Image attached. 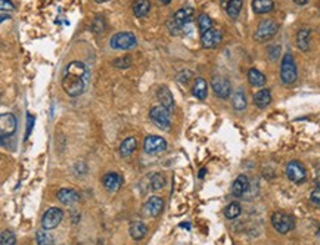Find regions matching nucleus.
<instances>
[{
    "instance_id": "ddd939ff",
    "label": "nucleus",
    "mask_w": 320,
    "mask_h": 245,
    "mask_svg": "<svg viewBox=\"0 0 320 245\" xmlns=\"http://www.w3.org/2000/svg\"><path fill=\"white\" fill-rule=\"evenodd\" d=\"M163 208H164V201L161 198H158V197H151L145 203V206L142 208V213L146 217H158L161 214Z\"/></svg>"
},
{
    "instance_id": "9b49d317",
    "label": "nucleus",
    "mask_w": 320,
    "mask_h": 245,
    "mask_svg": "<svg viewBox=\"0 0 320 245\" xmlns=\"http://www.w3.org/2000/svg\"><path fill=\"white\" fill-rule=\"evenodd\" d=\"M211 87L214 90V93L217 94L222 99H227L232 92V84L227 80L226 77L223 76H214L211 80Z\"/></svg>"
},
{
    "instance_id": "a878e982",
    "label": "nucleus",
    "mask_w": 320,
    "mask_h": 245,
    "mask_svg": "<svg viewBox=\"0 0 320 245\" xmlns=\"http://www.w3.org/2000/svg\"><path fill=\"white\" fill-rule=\"evenodd\" d=\"M136 146H137V140L134 137H127L126 140H123V143L120 146L121 157H130L133 152L136 151Z\"/></svg>"
},
{
    "instance_id": "72a5a7b5",
    "label": "nucleus",
    "mask_w": 320,
    "mask_h": 245,
    "mask_svg": "<svg viewBox=\"0 0 320 245\" xmlns=\"http://www.w3.org/2000/svg\"><path fill=\"white\" fill-rule=\"evenodd\" d=\"M17 238L11 230H3L0 235V245H15Z\"/></svg>"
},
{
    "instance_id": "c756f323",
    "label": "nucleus",
    "mask_w": 320,
    "mask_h": 245,
    "mask_svg": "<svg viewBox=\"0 0 320 245\" xmlns=\"http://www.w3.org/2000/svg\"><path fill=\"white\" fill-rule=\"evenodd\" d=\"M212 25H214V22H212V19L209 18L207 14H201V15L198 17V27H199L201 36H202L204 33H207L208 30H211Z\"/></svg>"
},
{
    "instance_id": "b1692460",
    "label": "nucleus",
    "mask_w": 320,
    "mask_h": 245,
    "mask_svg": "<svg viewBox=\"0 0 320 245\" xmlns=\"http://www.w3.org/2000/svg\"><path fill=\"white\" fill-rule=\"evenodd\" d=\"M297 46L302 52H307L310 49V28H301L297 33Z\"/></svg>"
},
{
    "instance_id": "bb28decb",
    "label": "nucleus",
    "mask_w": 320,
    "mask_h": 245,
    "mask_svg": "<svg viewBox=\"0 0 320 245\" xmlns=\"http://www.w3.org/2000/svg\"><path fill=\"white\" fill-rule=\"evenodd\" d=\"M232 104H233V108L236 111H244L245 108H246V96H245L242 89H239V90L235 92L233 97H232Z\"/></svg>"
},
{
    "instance_id": "473e14b6",
    "label": "nucleus",
    "mask_w": 320,
    "mask_h": 245,
    "mask_svg": "<svg viewBox=\"0 0 320 245\" xmlns=\"http://www.w3.org/2000/svg\"><path fill=\"white\" fill-rule=\"evenodd\" d=\"M105 28H106L105 18H103V17H100V15H97V17L93 19V22H92V31L96 33V34H99V33H103V31H105Z\"/></svg>"
},
{
    "instance_id": "0eeeda50",
    "label": "nucleus",
    "mask_w": 320,
    "mask_h": 245,
    "mask_svg": "<svg viewBox=\"0 0 320 245\" xmlns=\"http://www.w3.org/2000/svg\"><path fill=\"white\" fill-rule=\"evenodd\" d=\"M18 121L17 117L12 113H3L0 117V133H2V142H5L6 137H11L17 132Z\"/></svg>"
},
{
    "instance_id": "c85d7f7f",
    "label": "nucleus",
    "mask_w": 320,
    "mask_h": 245,
    "mask_svg": "<svg viewBox=\"0 0 320 245\" xmlns=\"http://www.w3.org/2000/svg\"><path fill=\"white\" fill-rule=\"evenodd\" d=\"M36 241H37L38 245H54L55 244V239L54 236L49 233L47 229H40L36 233Z\"/></svg>"
},
{
    "instance_id": "2eb2a0df",
    "label": "nucleus",
    "mask_w": 320,
    "mask_h": 245,
    "mask_svg": "<svg viewBox=\"0 0 320 245\" xmlns=\"http://www.w3.org/2000/svg\"><path fill=\"white\" fill-rule=\"evenodd\" d=\"M102 183H103V186L105 189L108 190V192H117L118 189L121 188V185H123V177L118 174V173H106L103 177H102Z\"/></svg>"
},
{
    "instance_id": "aec40b11",
    "label": "nucleus",
    "mask_w": 320,
    "mask_h": 245,
    "mask_svg": "<svg viewBox=\"0 0 320 245\" xmlns=\"http://www.w3.org/2000/svg\"><path fill=\"white\" fill-rule=\"evenodd\" d=\"M252 9L255 14H269L275 9V2L273 0H252Z\"/></svg>"
},
{
    "instance_id": "4c0bfd02",
    "label": "nucleus",
    "mask_w": 320,
    "mask_h": 245,
    "mask_svg": "<svg viewBox=\"0 0 320 245\" xmlns=\"http://www.w3.org/2000/svg\"><path fill=\"white\" fill-rule=\"evenodd\" d=\"M310 201H311L314 206H320V188L319 186L311 190V193H310Z\"/></svg>"
},
{
    "instance_id": "dca6fc26",
    "label": "nucleus",
    "mask_w": 320,
    "mask_h": 245,
    "mask_svg": "<svg viewBox=\"0 0 320 245\" xmlns=\"http://www.w3.org/2000/svg\"><path fill=\"white\" fill-rule=\"evenodd\" d=\"M156 96H158V101L161 102V105L169 110L170 113H173L174 110V97H173V93L170 92V89L167 86H159L158 90H156Z\"/></svg>"
},
{
    "instance_id": "7c9ffc66",
    "label": "nucleus",
    "mask_w": 320,
    "mask_h": 245,
    "mask_svg": "<svg viewBox=\"0 0 320 245\" xmlns=\"http://www.w3.org/2000/svg\"><path fill=\"white\" fill-rule=\"evenodd\" d=\"M241 211H242V208H241V206H239L238 203H230V204L225 208V216H226L229 220H233V219L239 217Z\"/></svg>"
},
{
    "instance_id": "cd10ccee",
    "label": "nucleus",
    "mask_w": 320,
    "mask_h": 245,
    "mask_svg": "<svg viewBox=\"0 0 320 245\" xmlns=\"http://www.w3.org/2000/svg\"><path fill=\"white\" fill-rule=\"evenodd\" d=\"M242 5H244V2H242V0H230V3L227 5V8H226L227 15L233 19L238 18V17H239V14H241Z\"/></svg>"
},
{
    "instance_id": "412c9836",
    "label": "nucleus",
    "mask_w": 320,
    "mask_h": 245,
    "mask_svg": "<svg viewBox=\"0 0 320 245\" xmlns=\"http://www.w3.org/2000/svg\"><path fill=\"white\" fill-rule=\"evenodd\" d=\"M207 81L204 80V78H196L195 80V83H193V87H192V93L193 96L196 97V99H199V101H204L205 97H207Z\"/></svg>"
},
{
    "instance_id": "7ed1b4c3",
    "label": "nucleus",
    "mask_w": 320,
    "mask_h": 245,
    "mask_svg": "<svg viewBox=\"0 0 320 245\" xmlns=\"http://www.w3.org/2000/svg\"><path fill=\"white\" fill-rule=\"evenodd\" d=\"M281 78L285 84H292L297 80V65L295 59L288 52L282 58V65H281Z\"/></svg>"
},
{
    "instance_id": "a211bd4d",
    "label": "nucleus",
    "mask_w": 320,
    "mask_h": 245,
    "mask_svg": "<svg viewBox=\"0 0 320 245\" xmlns=\"http://www.w3.org/2000/svg\"><path fill=\"white\" fill-rule=\"evenodd\" d=\"M57 197L62 204H67V206H73L80 201L78 193L73 189H61V190H58Z\"/></svg>"
},
{
    "instance_id": "c9c22d12",
    "label": "nucleus",
    "mask_w": 320,
    "mask_h": 245,
    "mask_svg": "<svg viewBox=\"0 0 320 245\" xmlns=\"http://www.w3.org/2000/svg\"><path fill=\"white\" fill-rule=\"evenodd\" d=\"M0 9H2V14H6V15H11L15 9L12 0H0Z\"/></svg>"
},
{
    "instance_id": "49530a36",
    "label": "nucleus",
    "mask_w": 320,
    "mask_h": 245,
    "mask_svg": "<svg viewBox=\"0 0 320 245\" xmlns=\"http://www.w3.org/2000/svg\"><path fill=\"white\" fill-rule=\"evenodd\" d=\"M94 2H97V3H103V2H106V0H94Z\"/></svg>"
},
{
    "instance_id": "20e7f679",
    "label": "nucleus",
    "mask_w": 320,
    "mask_h": 245,
    "mask_svg": "<svg viewBox=\"0 0 320 245\" xmlns=\"http://www.w3.org/2000/svg\"><path fill=\"white\" fill-rule=\"evenodd\" d=\"M279 30V24L273 19H264L258 24L255 33H254V38L257 41H265L269 38H272Z\"/></svg>"
},
{
    "instance_id": "39448f33",
    "label": "nucleus",
    "mask_w": 320,
    "mask_h": 245,
    "mask_svg": "<svg viewBox=\"0 0 320 245\" xmlns=\"http://www.w3.org/2000/svg\"><path fill=\"white\" fill-rule=\"evenodd\" d=\"M136 44H137V38L130 31L117 33L111 38V47L118 49V51H130Z\"/></svg>"
},
{
    "instance_id": "f257e3e1",
    "label": "nucleus",
    "mask_w": 320,
    "mask_h": 245,
    "mask_svg": "<svg viewBox=\"0 0 320 245\" xmlns=\"http://www.w3.org/2000/svg\"><path fill=\"white\" fill-rule=\"evenodd\" d=\"M89 81H90V70L87 68V65L83 64L81 61H73L64 71L62 89L68 96L77 97L86 90Z\"/></svg>"
},
{
    "instance_id": "a19ab883",
    "label": "nucleus",
    "mask_w": 320,
    "mask_h": 245,
    "mask_svg": "<svg viewBox=\"0 0 320 245\" xmlns=\"http://www.w3.org/2000/svg\"><path fill=\"white\" fill-rule=\"evenodd\" d=\"M310 0H294V3L295 5H298V6H304V5H307Z\"/></svg>"
},
{
    "instance_id": "4be33fe9",
    "label": "nucleus",
    "mask_w": 320,
    "mask_h": 245,
    "mask_svg": "<svg viewBox=\"0 0 320 245\" xmlns=\"http://www.w3.org/2000/svg\"><path fill=\"white\" fill-rule=\"evenodd\" d=\"M129 230H130V235H132L133 239L139 241V239H142V238L146 235V232H148V227H146V225H145L143 222H140V220H136V222H132V223H130Z\"/></svg>"
},
{
    "instance_id": "6ab92c4d",
    "label": "nucleus",
    "mask_w": 320,
    "mask_h": 245,
    "mask_svg": "<svg viewBox=\"0 0 320 245\" xmlns=\"http://www.w3.org/2000/svg\"><path fill=\"white\" fill-rule=\"evenodd\" d=\"M151 11V2L149 0H134L133 2V14L137 18H143Z\"/></svg>"
},
{
    "instance_id": "f03ea898",
    "label": "nucleus",
    "mask_w": 320,
    "mask_h": 245,
    "mask_svg": "<svg viewBox=\"0 0 320 245\" xmlns=\"http://www.w3.org/2000/svg\"><path fill=\"white\" fill-rule=\"evenodd\" d=\"M193 15H195V11L190 6H185V8L179 9L173 15V18L167 21V27H169L170 33L171 34L182 33V30L185 28V25H188L189 22L193 19Z\"/></svg>"
},
{
    "instance_id": "de8ad7c7",
    "label": "nucleus",
    "mask_w": 320,
    "mask_h": 245,
    "mask_svg": "<svg viewBox=\"0 0 320 245\" xmlns=\"http://www.w3.org/2000/svg\"><path fill=\"white\" fill-rule=\"evenodd\" d=\"M317 236L320 238V226H319V229H317Z\"/></svg>"
},
{
    "instance_id": "c03bdc74",
    "label": "nucleus",
    "mask_w": 320,
    "mask_h": 245,
    "mask_svg": "<svg viewBox=\"0 0 320 245\" xmlns=\"http://www.w3.org/2000/svg\"><path fill=\"white\" fill-rule=\"evenodd\" d=\"M159 2H161L163 5H170V2H171V0H159Z\"/></svg>"
},
{
    "instance_id": "e433bc0d",
    "label": "nucleus",
    "mask_w": 320,
    "mask_h": 245,
    "mask_svg": "<svg viewBox=\"0 0 320 245\" xmlns=\"http://www.w3.org/2000/svg\"><path fill=\"white\" fill-rule=\"evenodd\" d=\"M192 71H189V70H185V71H180L179 74H177V77H176V80L180 83V84H188L189 83V80L192 78Z\"/></svg>"
},
{
    "instance_id": "1a4fd4ad",
    "label": "nucleus",
    "mask_w": 320,
    "mask_h": 245,
    "mask_svg": "<svg viewBox=\"0 0 320 245\" xmlns=\"http://www.w3.org/2000/svg\"><path fill=\"white\" fill-rule=\"evenodd\" d=\"M286 176H288V179L291 182H294L297 185H301L307 179V171H305L304 166L300 161H291L286 166Z\"/></svg>"
},
{
    "instance_id": "4468645a",
    "label": "nucleus",
    "mask_w": 320,
    "mask_h": 245,
    "mask_svg": "<svg viewBox=\"0 0 320 245\" xmlns=\"http://www.w3.org/2000/svg\"><path fill=\"white\" fill-rule=\"evenodd\" d=\"M222 38H223V34H222L220 30L211 28L201 36V43L205 49H212V47H216L222 43Z\"/></svg>"
},
{
    "instance_id": "f3484780",
    "label": "nucleus",
    "mask_w": 320,
    "mask_h": 245,
    "mask_svg": "<svg viewBox=\"0 0 320 245\" xmlns=\"http://www.w3.org/2000/svg\"><path fill=\"white\" fill-rule=\"evenodd\" d=\"M248 189H249V180L245 174H241L236 177V180L232 185V193L235 197H244V193L248 192Z\"/></svg>"
},
{
    "instance_id": "a18cd8bd",
    "label": "nucleus",
    "mask_w": 320,
    "mask_h": 245,
    "mask_svg": "<svg viewBox=\"0 0 320 245\" xmlns=\"http://www.w3.org/2000/svg\"><path fill=\"white\" fill-rule=\"evenodd\" d=\"M204 174H205V169L201 170V173H199V177H204Z\"/></svg>"
},
{
    "instance_id": "2f4dec72",
    "label": "nucleus",
    "mask_w": 320,
    "mask_h": 245,
    "mask_svg": "<svg viewBox=\"0 0 320 245\" xmlns=\"http://www.w3.org/2000/svg\"><path fill=\"white\" fill-rule=\"evenodd\" d=\"M166 186V176L163 173H155L151 177V188L153 190H159Z\"/></svg>"
},
{
    "instance_id": "37998d69",
    "label": "nucleus",
    "mask_w": 320,
    "mask_h": 245,
    "mask_svg": "<svg viewBox=\"0 0 320 245\" xmlns=\"http://www.w3.org/2000/svg\"><path fill=\"white\" fill-rule=\"evenodd\" d=\"M316 183H317V186L320 188V170L317 171V176H316Z\"/></svg>"
},
{
    "instance_id": "f8f14e48",
    "label": "nucleus",
    "mask_w": 320,
    "mask_h": 245,
    "mask_svg": "<svg viewBox=\"0 0 320 245\" xmlns=\"http://www.w3.org/2000/svg\"><path fill=\"white\" fill-rule=\"evenodd\" d=\"M143 150L146 154H159L167 150V142L161 136H148L143 142Z\"/></svg>"
},
{
    "instance_id": "9d476101",
    "label": "nucleus",
    "mask_w": 320,
    "mask_h": 245,
    "mask_svg": "<svg viewBox=\"0 0 320 245\" xmlns=\"http://www.w3.org/2000/svg\"><path fill=\"white\" fill-rule=\"evenodd\" d=\"M62 217H64V211L61 208L52 207L49 208L44 214H43V219H41V226L43 229H47V230H52L62 222Z\"/></svg>"
},
{
    "instance_id": "58836bf2",
    "label": "nucleus",
    "mask_w": 320,
    "mask_h": 245,
    "mask_svg": "<svg viewBox=\"0 0 320 245\" xmlns=\"http://www.w3.org/2000/svg\"><path fill=\"white\" fill-rule=\"evenodd\" d=\"M279 49H281L279 46H273V47L269 49V52H272V59H276L278 58V52H275V51H279Z\"/></svg>"
},
{
    "instance_id": "79ce46f5",
    "label": "nucleus",
    "mask_w": 320,
    "mask_h": 245,
    "mask_svg": "<svg viewBox=\"0 0 320 245\" xmlns=\"http://www.w3.org/2000/svg\"><path fill=\"white\" fill-rule=\"evenodd\" d=\"M220 3H222V6H223V8H225V9H226V8H227V5H229V3H230V0H220Z\"/></svg>"
},
{
    "instance_id": "6e6552de",
    "label": "nucleus",
    "mask_w": 320,
    "mask_h": 245,
    "mask_svg": "<svg viewBox=\"0 0 320 245\" xmlns=\"http://www.w3.org/2000/svg\"><path fill=\"white\" fill-rule=\"evenodd\" d=\"M149 118L152 120V123L161 129V130H167L170 129V111L166 110L163 105L159 107H153L151 111H149Z\"/></svg>"
},
{
    "instance_id": "423d86ee",
    "label": "nucleus",
    "mask_w": 320,
    "mask_h": 245,
    "mask_svg": "<svg viewBox=\"0 0 320 245\" xmlns=\"http://www.w3.org/2000/svg\"><path fill=\"white\" fill-rule=\"evenodd\" d=\"M272 225L279 232V233H288L289 230H292L295 226V220L292 216L286 214V213H275L272 216Z\"/></svg>"
},
{
    "instance_id": "ea45409f",
    "label": "nucleus",
    "mask_w": 320,
    "mask_h": 245,
    "mask_svg": "<svg viewBox=\"0 0 320 245\" xmlns=\"http://www.w3.org/2000/svg\"><path fill=\"white\" fill-rule=\"evenodd\" d=\"M33 121H34V117L28 115V129H27V136L30 134V129H33Z\"/></svg>"
},
{
    "instance_id": "5701e85b",
    "label": "nucleus",
    "mask_w": 320,
    "mask_h": 245,
    "mask_svg": "<svg viewBox=\"0 0 320 245\" xmlns=\"http://www.w3.org/2000/svg\"><path fill=\"white\" fill-rule=\"evenodd\" d=\"M272 102V93L269 89H261L258 90L257 93L254 94V104L258 107V108H265L269 107Z\"/></svg>"
},
{
    "instance_id": "f704fd0d",
    "label": "nucleus",
    "mask_w": 320,
    "mask_h": 245,
    "mask_svg": "<svg viewBox=\"0 0 320 245\" xmlns=\"http://www.w3.org/2000/svg\"><path fill=\"white\" fill-rule=\"evenodd\" d=\"M113 65L117 67V68H129L132 65V58L129 57V55L123 58H117L113 62Z\"/></svg>"
},
{
    "instance_id": "393cba45",
    "label": "nucleus",
    "mask_w": 320,
    "mask_h": 245,
    "mask_svg": "<svg viewBox=\"0 0 320 245\" xmlns=\"http://www.w3.org/2000/svg\"><path fill=\"white\" fill-rule=\"evenodd\" d=\"M248 81L252 86H255V87H261V86L265 84V76H264L261 71H258L255 68H251L248 71Z\"/></svg>"
}]
</instances>
